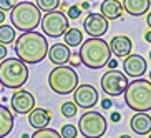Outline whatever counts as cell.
Listing matches in <instances>:
<instances>
[{
  "label": "cell",
  "instance_id": "6da1fadb",
  "mask_svg": "<svg viewBox=\"0 0 151 138\" xmlns=\"http://www.w3.org/2000/svg\"><path fill=\"white\" fill-rule=\"evenodd\" d=\"M14 50L17 58H20L23 63L35 65L45 60L48 53V42L45 35L38 33L37 30L23 32L22 35H18V38H15Z\"/></svg>",
  "mask_w": 151,
  "mask_h": 138
},
{
  "label": "cell",
  "instance_id": "7a4b0ae2",
  "mask_svg": "<svg viewBox=\"0 0 151 138\" xmlns=\"http://www.w3.org/2000/svg\"><path fill=\"white\" fill-rule=\"evenodd\" d=\"M78 55L85 67L91 70H100L111 58V50L108 42L103 40V37H91L86 42H81Z\"/></svg>",
  "mask_w": 151,
  "mask_h": 138
},
{
  "label": "cell",
  "instance_id": "3957f363",
  "mask_svg": "<svg viewBox=\"0 0 151 138\" xmlns=\"http://www.w3.org/2000/svg\"><path fill=\"white\" fill-rule=\"evenodd\" d=\"M28 80V67L17 57H5L0 62V85L18 90Z\"/></svg>",
  "mask_w": 151,
  "mask_h": 138
},
{
  "label": "cell",
  "instance_id": "277c9868",
  "mask_svg": "<svg viewBox=\"0 0 151 138\" xmlns=\"http://www.w3.org/2000/svg\"><path fill=\"white\" fill-rule=\"evenodd\" d=\"M42 10L32 0L28 2H17L15 7L10 10V22L15 30L30 32L40 25Z\"/></svg>",
  "mask_w": 151,
  "mask_h": 138
},
{
  "label": "cell",
  "instance_id": "5b68a950",
  "mask_svg": "<svg viewBox=\"0 0 151 138\" xmlns=\"http://www.w3.org/2000/svg\"><path fill=\"white\" fill-rule=\"evenodd\" d=\"M126 107L133 111L151 110V82L145 78H136L129 82L123 92Z\"/></svg>",
  "mask_w": 151,
  "mask_h": 138
},
{
  "label": "cell",
  "instance_id": "8992f818",
  "mask_svg": "<svg viewBox=\"0 0 151 138\" xmlns=\"http://www.w3.org/2000/svg\"><path fill=\"white\" fill-rule=\"evenodd\" d=\"M48 87L57 95H70L78 87V75L73 67L57 65L48 73Z\"/></svg>",
  "mask_w": 151,
  "mask_h": 138
},
{
  "label": "cell",
  "instance_id": "52a82bcc",
  "mask_svg": "<svg viewBox=\"0 0 151 138\" xmlns=\"http://www.w3.org/2000/svg\"><path fill=\"white\" fill-rule=\"evenodd\" d=\"M108 130V121L100 111H85L78 121V131L85 138H101Z\"/></svg>",
  "mask_w": 151,
  "mask_h": 138
},
{
  "label": "cell",
  "instance_id": "ba28073f",
  "mask_svg": "<svg viewBox=\"0 0 151 138\" xmlns=\"http://www.w3.org/2000/svg\"><path fill=\"white\" fill-rule=\"evenodd\" d=\"M42 30L45 35L52 37V38H58L62 37L65 32L70 28V22L68 17L63 14L62 10H53V12H47L40 20Z\"/></svg>",
  "mask_w": 151,
  "mask_h": 138
},
{
  "label": "cell",
  "instance_id": "9c48e42d",
  "mask_svg": "<svg viewBox=\"0 0 151 138\" xmlns=\"http://www.w3.org/2000/svg\"><path fill=\"white\" fill-rule=\"evenodd\" d=\"M128 87V77L123 72L110 68V70L101 77V90L110 97H120L123 95L124 88Z\"/></svg>",
  "mask_w": 151,
  "mask_h": 138
},
{
  "label": "cell",
  "instance_id": "30bf717a",
  "mask_svg": "<svg viewBox=\"0 0 151 138\" xmlns=\"http://www.w3.org/2000/svg\"><path fill=\"white\" fill-rule=\"evenodd\" d=\"M10 105H12V110H14L17 115H28V113L35 108V97H33V93H30L28 90L18 88L17 92L12 95Z\"/></svg>",
  "mask_w": 151,
  "mask_h": 138
},
{
  "label": "cell",
  "instance_id": "8fae6325",
  "mask_svg": "<svg viewBox=\"0 0 151 138\" xmlns=\"http://www.w3.org/2000/svg\"><path fill=\"white\" fill-rule=\"evenodd\" d=\"M73 102L76 103V107H81L85 110L88 108H93L98 103V92L95 87L85 83L80 85L73 90Z\"/></svg>",
  "mask_w": 151,
  "mask_h": 138
},
{
  "label": "cell",
  "instance_id": "7c38bea8",
  "mask_svg": "<svg viewBox=\"0 0 151 138\" xmlns=\"http://www.w3.org/2000/svg\"><path fill=\"white\" fill-rule=\"evenodd\" d=\"M108 22L101 14H88L83 20V28L90 37H103L108 32Z\"/></svg>",
  "mask_w": 151,
  "mask_h": 138
},
{
  "label": "cell",
  "instance_id": "4fadbf2b",
  "mask_svg": "<svg viewBox=\"0 0 151 138\" xmlns=\"http://www.w3.org/2000/svg\"><path fill=\"white\" fill-rule=\"evenodd\" d=\"M148 68L146 60L138 53H129L124 57L123 60V70L124 75L133 77V78H139L141 75H145V72Z\"/></svg>",
  "mask_w": 151,
  "mask_h": 138
},
{
  "label": "cell",
  "instance_id": "5bb4252c",
  "mask_svg": "<svg viewBox=\"0 0 151 138\" xmlns=\"http://www.w3.org/2000/svg\"><path fill=\"white\" fill-rule=\"evenodd\" d=\"M129 126L139 137L151 133V115H148L146 111H136V115H133L129 120Z\"/></svg>",
  "mask_w": 151,
  "mask_h": 138
},
{
  "label": "cell",
  "instance_id": "9a60e30c",
  "mask_svg": "<svg viewBox=\"0 0 151 138\" xmlns=\"http://www.w3.org/2000/svg\"><path fill=\"white\" fill-rule=\"evenodd\" d=\"M108 45H110L111 53H115V57H120V58L129 55L131 50H133V42L126 35H115Z\"/></svg>",
  "mask_w": 151,
  "mask_h": 138
},
{
  "label": "cell",
  "instance_id": "2e32d148",
  "mask_svg": "<svg viewBox=\"0 0 151 138\" xmlns=\"http://www.w3.org/2000/svg\"><path fill=\"white\" fill-rule=\"evenodd\" d=\"M48 58L50 62L55 65H65L70 60V47H67L65 43H53L52 47H48Z\"/></svg>",
  "mask_w": 151,
  "mask_h": 138
},
{
  "label": "cell",
  "instance_id": "e0dca14e",
  "mask_svg": "<svg viewBox=\"0 0 151 138\" xmlns=\"http://www.w3.org/2000/svg\"><path fill=\"white\" fill-rule=\"evenodd\" d=\"M50 121H52V113L48 110H45V108H33L28 113V123L37 130L48 126Z\"/></svg>",
  "mask_w": 151,
  "mask_h": 138
},
{
  "label": "cell",
  "instance_id": "ac0fdd59",
  "mask_svg": "<svg viewBox=\"0 0 151 138\" xmlns=\"http://www.w3.org/2000/svg\"><path fill=\"white\" fill-rule=\"evenodd\" d=\"M101 15L106 20H116L123 15V4L120 0H103L101 2Z\"/></svg>",
  "mask_w": 151,
  "mask_h": 138
},
{
  "label": "cell",
  "instance_id": "d6986e66",
  "mask_svg": "<svg viewBox=\"0 0 151 138\" xmlns=\"http://www.w3.org/2000/svg\"><path fill=\"white\" fill-rule=\"evenodd\" d=\"M150 5L151 0H123V10L133 17H141V15L148 14Z\"/></svg>",
  "mask_w": 151,
  "mask_h": 138
},
{
  "label": "cell",
  "instance_id": "ffe728a7",
  "mask_svg": "<svg viewBox=\"0 0 151 138\" xmlns=\"http://www.w3.org/2000/svg\"><path fill=\"white\" fill-rule=\"evenodd\" d=\"M12 130H14V113L5 105H0V138H5Z\"/></svg>",
  "mask_w": 151,
  "mask_h": 138
},
{
  "label": "cell",
  "instance_id": "44dd1931",
  "mask_svg": "<svg viewBox=\"0 0 151 138\" xmlns=\"http://www.w3.org/2000/svg\"><path fill=\"white\" fill-rule=\"evenodd\" d=\"M63 40H65V45H67V47L76 48V47L81 45V42H83V33H81L80 28H68V30L63 33Z\"/></svg>",
  "mask_w": 151,
  "mask_h": 138
},
{
  "label": "cell",
  "instance_id": "7402d4cb",
  "mask_svg": "<svg viewBox=\"0 0 151 138\" xmlns=\"http://www.w3.org/2000/svg\"><path fill=\"white\" fill-rule=\"evenodd\" d=\"M15 42V28L12 25L0 23V43L10 45Z\"/></svg>",
  "mask_w": 151,
  "mask_h": 138
},
{
  "label": "cell",
  "instance_id": "603a6c76",
  "mask_svg": "<svg viewBox=\"0 0 151 138\" xmlns=\"http://www.w3.org/2000/svg\"><path fill=\"white\" fill-rule=\"evenodd\" d=\"M30 138H62V135L53 128H38Z\"/></svg>",
  "mask_w": 151,
  "mask_h": 138
},
{
  "label": "cell",
  "instance_id": "cb8c5ba5",
  "mask_svg": "<svg viewBox=\"0 0 151 138\" xmlns=\"http://www.w3.org/2000/svg\"><path fill=\"white\" fill-rule=\"evenodd\" d=\"M58 5H60V0H37V7L43 12L58 10Z\"/></svg>",
  "mask_w": 151,
  "mask_h": 138
},
{
  "label": "cell",
  "instance_id": "d4e9b609",
  "mask_svg": "<svg viewBox=\"0 0 151 138\" xmlns=\"http://www.w3.org/2000/svg\"><path fill=\"white\" fill-rule=\"evenodd\" d=\"M78 113V107H76L75 102H65L62 105V115L67 116V118H73V116Z\"/></svg>",
  "mask_w": 151,
  "mask_h": 138
},
{
  "label": "cell",
  "instance_id": "484cf974",
  "mask_svg": "<svg viewBox=\"0 0 151 138\" xmlns=\"http://www.w3.org/2000/svg\"><path fill=\"white\" fill-rule=\"evenodd\" d=\"M62 138H76V135H78V128H76L75 125H63L62 126Z\"/></svg>",
  "mask_w": 151,
  "mask_h": 138
},
{
  "label": "cell",
  "instance_id": "4316f807",
  "mask_svg": "<svg viewBox=\"0 0 151 138\" xmlns=\"http://www.w3.org/2000/svg\"><path fill=\"white\" fill-rule=\"evenodd\" d=\"M81 12H83V10H81V7H78V5H70V7H68V20H76V18H80L81 17Z\"/></svg>",
  "mask_w": 151,
  "mask_h": 138
},
{
  "label": "cell",
  "instance_id": "83f0119b",
  "mask_svg": "<svg viewBox=\"0 0 151 138\" xmlns=\"http://www.w3.org/2000/svg\"><path fill=\"white\" fill-rule=\"evenodd\" d=\"M15 4H17V0H0V10L2 12H9V10H12L15 7Z\"/></svg>",
  "mask_w": 151,
  "mask_h": 138
},
{
  "label": "cell",
  "instance_id": "f1b7e54d",
  "mask_svg": "<svg viewBox=\"0 0 151 138\" xmlns=\"http://www.w3.org/2000/svg\"><path fill=\"white\" fill-rule=\"evenodd\" d=\"M68 62L71 63V67H73V68H75V67H78V65L81 63V60H80V55H78V53H73V55H70V60H68Z\"/></svg>",
  "mask_w": 151,
  "mask_h": 138
},
{
  "label": "cell",
  "instance_id": "f546056e",
  "mask_svg": "<svg viewBox=\"0 0 151 138\" xmlns=\"http://www.w3.org/2000/svg\"><path fill=\"white\" fill-rule=\"evenodd\" d=\"M110 118H111V121H113V123H118V121L121 120V115H120V113H118V111H113V113H111V116H110Z\"/></svg>",
  "mask_w": 151,
  "mask_h": 138
},
{
  "label": "cell",
  "instance_id": "4dcf8cb0",
  "mask_svg": "<svg viewBox=\"0 0 151 138\" xmlns=\"http://www.w3.org/2000/svg\"><path fill=\"white\" fill-rule=\"evenodd\" d=\"M7 57V47L4 43H0V60H4Z\"/></svg>",
  "mask_w": 151,
  "mask_h": 138
},
{
  "label": "cell",
  "instance_id": "1f68e13d",
  "mask_svg": "<svg viewBox=\"0 0 151 138\" xmlns=\"http://www.w3.org/2000/svg\"><path fill=\"white\" fill-rule=\"evenodd\" d=\"M101 107L105 108V110H110V108H111V100H108V98L101 100Z\"/></svg>",
  "mask_w": 151,
  "mask_h": 138
},
{
  "label": "cell",
  "instance_id": "d6a6232c",
  "mask_svg": "<svg viewBox=\"0 0 151 138\" xmlns=\"http://www.w3.org/2000/svg\"><path fill=\"white\" fill-rule=\"evenodd\" d=\"M106 65H108L110 68H116V67H118V62H116V60H111V58H110Z\"/></svg>",
  "mask_w": 151,
  "mask_h": 138
},
{
  "label": "cell",
  "instance_id": "836d02e7",
  "mask_svg": "<svg viewBox=\"0 0 151 138\" xmlns=\"http://www.w3.org/2000/svg\"><path fill=\"white\" fill-rule=\"evenodd\" d=\"M145 40H146L148 43H151V30H148L146 33H145Z\"/></svg>",
  "mask_w": 151,
  "mask_h": 138
},
{
  "label": "cell",
  "instance_id": "e575fe53",
  "mask_svg": "<svg viewBox=\"0 0 151 138\" xmlns=\"http://www.w3.org/2000/svg\"><path fill=\"white\" fill-rule=\"evenodd\" d=\"M80 7H81V10H88V9H90V4H88V2H83Z\"/></svg>",
  "mask_w": 151,
  "mask_h": 138
},
{
  "label": "cell",
  "instance_id": "d590c367",
  "mask_svg": "<svg viewBox=\"0 0 151 138\" xmlns=\"http://www.w3.org/2000/svg\"><path fill=\"white\" fill-rule=\"evenodd\" d=\"M146 23H148V27L151 28V12H148V17H146Z\"/></svg>",
  "mask_w": 151,
  "mask_h": 138
},
{
  "label": "cell",
  "instance_id": "8d00e7d4",
  "mask_svg": "<svg viewBox=\"0 0 151 138\" xmlns=\"http://www.w3.org/2000/svg\"><path fill=\"white\" fill-rule=\"evenodd\" d=\"M4 22H5V12L0 10V23H4Z\"/></svg>",
  "mask_w": 151,
  "mask_h": 138
},
{
  "label": "cell",
  "instance_id": "74e56055",
  "mask_svg": "<svg viewBox=\"0 0 151 138\" xmlns=\"http://www.w3.org/2000/svg\"><path fill=\"white\" fill-rule=\"evenodd\" d=\"M22 138H30V135H27V133H23V135H22Z\"/></svg>",
  "mask_w": 151,
  "mask_h": 138
},
{
  "label": "cell",
  "instance_id": "f35d334b",
  "mask_svg": "<svg viewBox=\"0 0 151 138\" xmlns=\"http://www.w3.org/2000/svg\"><path fill=\"white\" fill-rule=\"evenodd\" d=\"M120 138H131V137H129V135H121Z\"/></svg>",
  "mask_w": 151,
  "mask_h": 138
},
{
  "label": "cell",
  "instance_id": "ab89813d",
  "mask_svg": "<svg viewBox=\"0 0 151 138\" xmlns=\"http://www.w3.org/2000/svg\"><path fill=\"white\" fill-rule=\"evenodd\" d=\"M150 60H151V50H150Z\"/></svg>",
  "mask_w": 151,
  "mask_h": 138
},
{
  "label": "cell",
  "instance_id": "60d3db41",
  "mask_svg": "<svg viewBox=\"0 0 151 138\" xmlns=\"http://www.w3.org/2000/svg\"><path fill=\"white\" fill-rule=\"evenodd\" d=\"M150 82H151V72H150Z\"/></svg>",
  "mask_w": 151,
  "mask_h": 138
},
{
  "label": "cell",
  "instance_id": "b9f144b4",
  "mask_svg": "<svg viewBox=\"0 0 151 138\" xmlns=\"http://www.w3.org/2000/svg\"><path fill=\"white\" fill-rule=\"evenodd\" d=\"M20 2H28V0H20Z\"/></svg>",
  "mask_w": 151,
  "mask_h": 138
},
{
  "label": "cell",
  "instance_id": "7bdbcfd3",
  "mask_svg": "<svg viewBox=\"0 0 151 138\" xmlns=\"http://www.w3.org/2000/svg\"><path fill=\"white\" fill-rule=\"evenodd\" d=\"M148 135H150V137H148V138H151V133H148Z\"/></svg>",
  "mask_w": 151,
  "mask_h": 138
},
{
  "label": "cell",
  "instance_id": "ee69618b",
  "mask_svg": "<svg viewBox=\"0 0 151 138\" xmlns=\"http://www.w3.org/2000/svg\"><path fill=\"white\" fill-rule=\"evenodd\" d=\"M101 138H103V137H101Z\"/></svg>",
  "mask_w": 151,
  "mask_h": 138
}]
</instances>
